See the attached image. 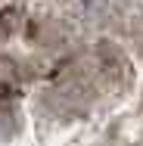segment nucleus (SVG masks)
<instances>
[{
    "label": "nucleus",
    "mask_w": 143,
    "mask_h": 146,
    "mask_svg": "<svg viewBox=\"0 0 143 146\" xmlns=\"http://www.w3.org/2000/svg\"><path fill=\"white\" fill-rule=\"evenodd\" d=\"M137 84L140 68L118 37H87L47 72L34 96V115L50 124L87 121L118 109L137 93Z\"/></svg>",
    "instance_id": "obj_1"
},
{
    "label": "nucleus",
    "mask_w": 143,
    "mask_h": 146,
    "mask_svg": "<svg viewBox=\"0 0 143 146\" xmlns=\"http://www.w3.org/2000/svg\"><path fill=\"white\" fill-rule=\"evenodd\" d=\"M56 16L75 31H121L134 0H53Z\"/></svg>",
    "instance_id": "obj_2"
},
{
    "label": "nucleus",
    "mask_w": 143,
    "mask_h": 146,
    "mask_svg": "<svg viewBox=\"0 0 143 146\" xmlns=\"http://www.w3.org/2000/svg\"><path fill=\"white\" fill-rule=\"evenodd\" d=\"M121 44L131 50V56L137 62V68L143 72V0H134V6H131V13H128V19H124V25H121Z\"/></svg>",
    "instance_id": "obj_3"
}]
</instances>
